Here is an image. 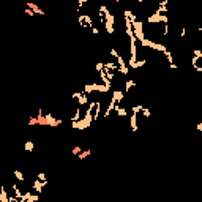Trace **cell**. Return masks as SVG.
<instances>
[{"label": "cell", "instance_id": "27", "mask_svg": "<svg viewBox=\"0 0 202 202\" xmlns=\"http://www.w3.org/2000/svg\"><path fill=\"white\" fill-rule=\"evenodd\" d=\"M117 71H118V73H122L123 76H128V73H130V68H128V66H127V68H118Z\"/></svg>", "mask_w": 202, "mask_h": 202}, {"label": "cell", "instance_id": "28", "mask_svg": "<svg viewBox=\"0 0 202 202\" xmlns=\"http://www.w3.org/2000/svg\"><path fill=\"white\" fill-rule=\"evenodd\" d=\"M193 57H196V59H202V51L194 49V51H193Z\"/></svg>", "mask_w": 202, "mask_h": 202}, {"label": "cell", "instance_id": "29", "mask_svg": "<svg viewBox=\"0 0 202 202\" xmlns=\"http://www.w3.org/2000/svg\"><path fill=\"white\" fill-rule=\"evenodd\" d=\"M95 69H96V73H100V71H103V69H104V65L103 63H96L95 65Z\"/></svg>", "mask_w": 202, "mask_h": 202}, {"label": "cell", "instance_id": "15", "mask_svg": "<svg viewBox=\"0 0 202 202\" xmlns=\"http://www.w3.org/2000/svg\"><path fill=\"white\" fill-rule=\"evenodd\" d=\"M13 175H14V178L18 180V182H25L27 180V177L22 174V171H19V169H16L14 172H13Z\"/></svg>", "mask_w": 202, "mask_h": 202}, {"label": "cell", "instance_id": "13", "mask_svg": "<svg viewBox=\"0 0 202 202\" xmlns=\"http://www.w3.org/2000/svg\"><path fill=\"white\" fill-rule=\"evenodd\" d=\"M11 190H13V193H14V197L21 199V196H22V191H21V188H19V185H18L16 182H13V185H11Z\"/></svg>", "mask_w": 202, "mask_h": 202}, {"label": "cell", "instance_id": "10", "mask_svg": "<svg viewBox=\"0 0 202 202\" xmlns=\"http://www.w3.org/2000/svg\"><path fill=\"white\" fill-rule=\"evenodd\" d=\"M134 87H136V82H134L133 79H127V81H125V85H123V90H122V92H123V93H128L130 90L134 88Z\"/></svg>", "mask_w": 202, "mask_h": 202}, {"label": "cell", "instance_id": "2", "mask_svg": "<svg viewBox=\"0 0 202 202\" xmlns=\"http://www.w3.org/2000/svg\"><path fill=\"white\" fill-rule=\"evenodd\" d=\"M147 22L149 24H168L169 22V18L166 14H156V13H152V14L147 16Z\"/></svg>", "mask_w": 202, "mask_h": 202}, {"label": "cell", "instance_id": "6", "mask_svg": "<svg viewBox=\"0 0 202 202\" xmlns=\"http://www.w3.org/2000/svg\"><path fill=\"white\" fill-rule=\"evenodd\" d=\"M27 8H30V10L33 11V14H40V16H44V14H46V13H44L43 10H41L37 3H32V2H29V3H27Z\"/></svg>", "mask_w": 202, "mask_h": 202}, {"label": "cell", "instance_id": "4", "mask_svg": "<svg viewBox=\"0 0 202 202\" xmlns=\"http://www.w3.org/2000/svg\"><path fill=\"white\" fill-rule=\"evenodd\" d=\"M63 123V118H55L51 112L49 114H44V127H60V125Z\"/></svg>", "mask_w": 202, "mask_h": 202}, {"label": "cell", "instance_id": "33", "mask_svg": "<svg viewBox=\"0 0 202 202\" xmlns=\"http://www.w3.org/2000/svg\"><path fill=\"white\" fill-rule=\"evenodd\" d=\"M90 30H92V33H93V35H98V33H100L98 27H95V25H93V27H92V29H90Z\"/></svg>", "mask_w": 202, "mask_h": 202}, {"label": "cell", "instance_id": "9", "mask_svg": "<svg viewBox=\"0 0 202 202\" xmlns=\"http://www.w3.org/2000/svg\"><path fill=\"white\" fill-rule=\"evenodd\" d=\"M130 127H131V131H133V133H136L137 131V115L136 114H131L130 115Z\"/></svg>", "mask_w": 202, "mask_h": 202}, {"label": "cell", "instance_id": "12", "mask_svg": "<svg viewBox=\"0 0 202 202\" xmlns=\"http://www.w3.org/2000/svg\"><path fill=\"white\" fill-rule=\"evenodd\" d=\"M0 202H10V196H8V193H6L3 185L0 186Z\"/></svg>", "mask_w": 202, "mask_h": 202}, {"label": "cell", "instance_id": "25", "mask_svg": "<svg viewBox=\"0 0 202 202\" xmlns=\"http://www.w3.org/2000/svg\"><path fill=\"white\" fill-rule=\"evenodd\" d=\"M161 35H163V37L166 38V37H168V35H169V25L168 24H164L163 25V30H161Z\"/></svg>", "mask_w": 202, "mask_h": 202}, {"label": "cell", "instance_id": "23", "mask_svg": "<svg viewBox=\"0 0 202 202\" xmlns=\"http://www.w3.org/2000/svg\"><path fill=\"white\" fill-rule=\"evenodd\" d=\"M37 178L40 180V182H49V180H47V175L44 172H38V175H37Z\"/></svg>", "mask_w": 202, "mask_h": 202}, {"label": "cell", "instance_id": "26", "mask_svg": "<svg viewBox=\"0 0 202 202\" xmlns=\"http://www.w3.org/2000/svg\"><path fill=\"white\" fill-rule=\"evenodd\" d=\"M82 152V147H81V145H76V147L71 150V153H73V155L76 156V155H79V153Z\"/></svg>", "mask_w": 202, "mask_h": 202}, {"label": "cell", "instance_id": "24", "mask_svg": "<svg viewBox=\"0 0 202 202\" xmlns=\"http://www.w3.org/2000/svg\"><path fill=\"white\" fill-rule=\"evenodd\" d=\"M27 125H29V127H35V125H38L37 117H35V115H30V118H29V122H27Z\"/></svg>", "mask_w": 202, "mask_h": 202}, {"label": "cell", "instance_id": "20", "mask_svg": "<svg viewBox=\"0 0 202 202\" xmlns=\"http://www.w3.org/2000/svg\"><path fill=\"white\" fill-rule=\"evenodd\" d=\"M24 149H25V152H33V149H35L33 141H27V142L24 144Z\"/></svg>", "mask_w": 202, "mask_h": 202}, {"label": "cell", "instance_id": "34", "mask_svg": "<svg viewBox=\"0 0 202 202\" xmlns=\"http://www.w3.org/2000/svg\"><path fill=\"white\" fill-rule=\"evenodd\" d=\"M10 202H21L18 197H14V196H10Z\"/></svg>", "mask_w": 202, "mask_h": 202}, {"label": "cell", "instance_id": "18", "mask_svg": "<svg viewBox=\"0 0 202 202\" xmlns=\"http://www.w3.org/2000/svg\"><path fill=\"white\" fill-rule=\"evenodd\" d=\"M104 29H106L107 35H114V24H111V22H104Z\"/></svg>", "mask_w": 202, "mask_h": 202}, {"label": "cell", "instance_id": "36", "mask_svg": "<svg viewBox=\"0 0 202 202\" xmlns=\"http://www.w3.org/2000/svg\"><path fill=\"white\" fill-rule=\"evenodd\" d=\"M196 130H197V131H202V123H197V125H196Z\"/></svg>", "mask_w": 202, "mask_h": 202}, {"label": "cell", "instance_id": "31", "mask_svg": "<svg viewBox=\"0 0 202 202\" xmlns=\"http://www.w3.org/2000/svg\"><path fill=\"white\" fill-rule=\"evenodd\" d=\"M185 37H186V29L182 27V29H180V38H185Z\"/></svg>", "mask_w": 202, "mask_h": 202}, {"label": "cell", "instance_id": "22", "mask_svg": "<svg viewBox=\"0 0 202 202\" xmlns=\"http://www.w3.org/2000/svg\"><path fill=\"white\" fill-rule=\"evenodd\" d=\"M141 114H142V117H144V118H149V117L152 115V111H150L149 107H144V109L141 111Z\"/></svg>", "mask_w": 202, "mask_h": 202}, {"label": "cell", "instance_id": "8", "mask_svg": "<svg viewBox=\"0 0 202 202\" xmlns=\"http://www.w3.org/2000/svg\"><path fill=\"white\" fill-rule=\"evenodd\" d=\"M123 98H125V93L122 92V90H114V93H112V98H111V100H114L117 104H120V103L123 101Z\"/></svg>", "mask_w": 202, "mask_h": 202}, {"label": "cell", "instance_id": "16", "mask_svg": "<svg viewBox=\"0 0 202 202\" xmlns=\"http://www.w3.org/2000/svg\"><path fill=\"white\" fill-rule=\"evenodd\" d=\"M90 101H88V95H85V93H82L81 95V98L78 100V106L81 107V106H85V104H88Z\"/></svg>", "mask_w": 202, "mask_h": 202}, {"label": "cell", "instance_id": "1", "mask_svg": "<svg viewBox=\"0 0 202 202\" xmlns=\"http://www.w3.org/2000/svg\"><path fill=\"white\" fill-rule=\"evenodd\" d=\"M133 25V35L136 41H142L145 40V33H144V22L142 21H134V22H131Z\"/></svg>", "mask_w": 202, "mask_h": 202}, {"label": "cell", "instance_id": "21", "mask_svg": "<svg viewBox=\"0 0 202 202\" xmlns=\"http://www.w3.org/2000/svg\"><path fill=\"white\" fill-rule=\"evenodd\" d=\"M82 93H84L82 90H76V92L71 93V100H76V101H78V100L81 98V95H82Z\"/></svg>", "mask_w": 202, "mask_h": 202}, {"label": "cell", "instance_id": "17", "mask_svg": "<svg viewBox=\"0 0 202 202\" xmlns=\"http://www.w3.org/2000/svg\"><path fill=\"white\" fill-rule=\"evenodd\" d=\"M90 153H92V150H90V149H87V150H82V152L79 153V155H78V158H79L81 161H82V159H85V158H88V156H90Z\"/></svg>", "mask_w": 202, "mask_h": 202}, {"label": "cell", "instance_id": "3", "mask_svg": "<svg viewBox=\"0 0 202 202\" xmlns=\"http://www.w3.org/2000/svg\"><path fill=\"white\" fill-rule=\"evenodd\" d=\"M78 22H79L81 27H84V29H92L93 27V19H92V14H90V13L79 14L78 16Z\"/></svg>", "mask_w": 202, "mask_h": 202}, {"label": "cell", "instance_id": "11", "mask_svg": "<svg viewBox=\"0 0 202 202\" xmlns=\"http://www.w3.org/2000/svg\"><path fill=\"white\" fill-rule=\"evenodd\" d=\"M114 112H115L118 117H127L128 111H127V107H123V106H120V104H117L115 109H114Z\"/></svg>", "mask_w": 202, "mask_h": 202}, {"label": "cell", "instance_id": "32", "mask_svg": "<svg viewBox=\"0 0 202 202\" xmlns=\"http://www.w3.org/2000/svg\"><path fill=\"white\" fill-rule=\"evenodd\" d=\"M25 14L29 16V18H33V16H35V14H33V11H32L30 8H25Z\"/></svg>", "mask_w": 202, "mask_h": 202}, {"label": "cell", "instance_id": "35", "mask_svg": "<svg viewBox=\"0 0 202 202\" xmlns=\"http://www.w3.org/2000/svg\"><path fill=\"white\" fill-rule=\"evenodd\" d=\"M24 202H38V197H33V199H27Z\"/></svg>", "mask_w": 202, "mask_h": 202}, {"label": "cell", "instance_id": "5", "mask_svg": "<svg viewBox=\"0 0 202 202\" xmlns=\"http://www.w3.org/2000/svg\"><path fill=\"white\" fill-rule=\"evenodd\" d=\"M49 183V182H40L38 178H35L33 182H32V191H35L37 194H41L43 193V188Z\"/></svg>", "mask_w": 202, "mask_h": 202}, {"label": "cell", "instance_id": "7", "mask_svg": "<svg viewBox=\"0 0 202 202\" xmlns=\"http://www.w3.org/2000/svg\"><path fill=\"white\" fill-rule=\"evenodd\" d=\"M100 114H101V101L96 100V104H95V111H93V115H92V120L93 123L95 122H98V118H100Z\"/></svg>", "mask_w": 202, "mask_h": 202}, {"label": "cell", "instance_id": "19", "mask_svg": "<svg viewBox=\"0 0 202 202\" xmlns=\"http://www.w3.org/2000/svg\"><path fill=\"white\" fill-rule=\"evenodd\" d=\"M144 109V106H142V104H134V106L133 107H131V114H139V112H141V111Z\"/></svg>", "mask_w": 202, "mask_h": 202}, {"label": "cell", "instance_id": "14", "mask_svg": "<svg viewBox=\"0 0 202 202\" xmlns=\"http://www.w3.org/2000/svg\"><path fill=\"white\" fill-rule=\"evenodd\" d=\"M145 63H147V59H137V60H136V62H134V63L131 65L130 68H133V69H137V68H142Z\"/></svg>", "mask_w": 202, "mask_h": 202}, {"label": "cell", "instance_id": "30", "mask_svg": "<svg viewBox=\"0 0 202 202\" xmlns=\"http://www.w3.org/2000/svg\"><path fill=\"white\" fill-rule=\"evenodd\" d=\"M109 54H111V57H114V59H117L118 55H120V54H118L115 49H111V51H109Z\"/></svg>", "mask_w": 202, "mask_h": 202}]
</instances>
